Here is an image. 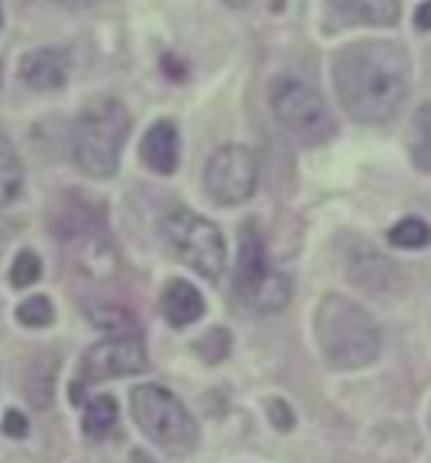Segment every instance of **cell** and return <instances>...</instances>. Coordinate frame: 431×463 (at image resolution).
Segmentation results:
<instances>
[{"instance_id": "obj_1", "label": "cell", "mask_w": 431, "mask_h": 463, "mask_svg": "<svg viewBox=\"0 0 431 463\" xmlns=\"http://www.w3.org/2000/svg\"><path fill=\"white\" fill-rule=\"evenodd\" d=\"M408 74V56L393 41H358L338 51L332 61L338 99L363 125H386L401 112Z\"/></svg>"}, {"instance_id": "obj_2", "label": "cell", "mask_w": 431, "mask_h": 463, "mask_svg": "<svg viewBox=\"0 0 431 463\" xmlns=\"http://www.w3.org/2000/svg\"><path fill=\"white\" fill-rule=\"evenodd\" d=\"M315 337L332 370H360L380 354V326L353 299L328 294L315 314Z\"/></svg>"}, {"instance_id": "obj_3", "label": "cell", "mask_w": 431, "mask_h": 463, "mask_svg": "<svg viewBox=\"0 0 431 463\" xmlns=\"http://www.w3.org/2000/svg\"><path fill=\"white\" fill-rule=\"evenodd\" d=\"M129 135V112L120 99L100 97L87 104L74 125V163L89 177H110Z\"/></svg>"}, {"instance_id": "obj_4", "label": "cell", "mask_w": 431, "mask_h": 463, "mask_svg": "<svg viewBox=\"0 0 431 463\" xmlns=\"http://www.w3.org/2000/svg\"><path fill=\"white\" fill-rule=\"evenodd\" d=\"M129 411L138 428L170 456H188L198 446V423L170 390L138 385L129 392Z\"/></svg>"}, {"instance_id": "obj_5", "label": "cell", "mask_w": 431, "mask_h": 463, "mask_svg": "<svg viewBox=\"0 0 431 463\" xmlns=\"http://www.w3.org/2000/svg\"><path fill=\"white\" fill-rule=\"evenodd\" d=\"M234 288H236V297L259 314L282 312L290 304V279L272 266L266 256L264 238L254 223L241 228L239 233Z\"/></svg>"}, {"instance_id": "obj_6", "label": "cell", "mask_w": 431, "mask_h": 463, "mask_svg": "<svg viewBox=\"0 0 431 463\" xmlns=\"http://www.w3.org/2000/svg\"><path fill=\"white\" fill-rule=\"evenodd\" d=\"M269 107L282 129L307 147H320L338 132V122L322 94L300 79L279 76L269 87Z\"/></svg>"}, {"instance_id": "obj_7", "label": "cell", "mask_w": 431, "mask_h": 463, "mask_svg": "<svg viewBox=\"0 0 431 463\" xmlns=\"http://www.w3.org/2000/svg\"><path fill=\"white\" fill-rule=\"evenodd\" d=\"M163 238L177 261L196 274L216 281L226 269V241L216 223L188 208H176L165 215Z\"/></svg>"}, {"instance_id": "obj_8", "label": "cell", "mask_w": 431, "mask_h": 463, "mask_svg": "<svg viewBox=\"0 0 431 463\" xmlns=\"http://www.w3.org/2000/svg\"><path fill=\"white\" fill-rule=\"evenodd\" d=\"M145 370H148V352L142 339L135 335H114L110 339H101L84 352L79 364V377L72 385V398L79 401L81 388H89L94 383L139 375Z\"/></svg>"}, {"instance_id": "obj_9", "label": "cell", "mask_w": 431, "mask_h": 463, "mask_svg": "<svg viewBox=\"0 0 431 463\" xmlns=\"http://www.w3.org/2000/svg\"><path fill=\"white\" fill-rule=\"evenodd\" d=\"M259 183V163L244 145H226L208 157L203 185L221 205H241L254 195Z\"/></svg>"}, {"instance_id": "obj_10", "label": "cell", "mask_w": 431, "mask_h": 463, "mask_svg": "<svg viewBox=\"0 0 431 463\" xmlns=\"http://www.w3.org/2000/svg\"><path fill=\"white\" fill-rule=\"evenodd\" d=\"M62 241L69 261L79 274L94 279V281H107L117 274L120 259H117L114 243L107 236L101 221L79 228V231H72V233L62 236Z\"/></svg>"}, {"instance_id": "obj_11", "label": "cell", "mask_w": 431, "mask_h": 463, "mask_svg": "<svg viewBox=\"0 0 431 463\" xmlns=\"http://www.w3.org/2000/svg\"><path fill=\"white\" fill-rule=\"evenodd\" d=\"M345 253V274L358 287L373 294V297H388L393 288L401 287V276L383 253L376 250L373 243H366L360 238H350Z\"/></svg>"}, {"instance_id": "obj_12", "label": "cell", "mask_w": 431, "mask_h": 463, "mask_svg": "<svg viewBox=\"0 0 431 463\" xmlns=\"http://www.w3.org/2000/svg\"><path fill=\"white\" fill-rule=\"evenodd\" d=\"M401 18L398 0H328L325 3V28L342 31L355 25H396Z\"/></svg>"}, {"instance_id": "obj_13", "label": "cell", "mask_w": 431, "mask_h": 463, "mask_svg": "<svg viewBox=\"0 0 431 463\" xmlns=\"http://www.w3.org/2000/svg\"><path fill=\"white\" fill-rule=\"evenodd\" d=\"M69 56L66 51L46 49L28 51L21 59V79L36 91H51V89H62L69 79Z\"/></svg>"}, {"instance_id": "obj_14", "label": "cell", "mask_w": 431, "mask_h": 463, "mask_svg": "<svg viewBox=\"0 0 431 463\" xmlns=\"http://www.w3.org/2000/svg\"><path fill=\"white\" fill-rule=\"evenodd\" d=\"M139 157L158 175H173L180 160V137L173 122L160 119L145 132L139 142Z\"/></svg>"}, {"instance_id": "obj_15", "label": "cell", "mask_w": 431, "mask_h": 463, "mask_svg": "<svg viewBox=\"0 0 431 463\" xmlns=\"http://www.w3.org/2000/svg\"><path fill=\"white\" fill-rule=\"evenodd\" d=\"M160 312L168 319V325L188 326L201 319L206 312V301L193 284L183 279H173L165 284L160 294Z\"/></svg>"}, {"instance_id": "obj_16", "label": "cell", "mask_w": 431, "mask_h": 463, "mask_svg": "<svg viewBox=\"0 0 431 463\" xmlns=\"http://www.w3.org/2000/svg\"><path fill=\"white\" fill-rule=\"evenodd\" d=\"M56 375H59V360L53 354H38L34 357L24 373V395L38 411H46L56 395Z\"/></svg>"}, {"instance_id": "obj_17", "label": "cell", "mask_w": 431, "mask_h": 463, "mask_svg": "<svg viewBox=\"0 0 431 463\" xmlns=\"http://www.w3.org/2000/svg\"><path fill=\"white\" fill-rule=\"evenodd\" d=\"M408 152H411V163L421 173H431V101L421 104L411 119Z\"/></svg>"}, {"instance_id": "obj_18", "label": "cell", "mask_w": 431, "mask_h": 463, "mask_svg": "<svg viewBox=\"0 0 431 463\" xmlns=\"http://www.w3.org/2000/svg\"><path fill=\"white\" fill-rule=\"evenodd\" d=\"M24 190V163L5 139H0V208L11 205Z\"/></svg>"}, {"instance_id": "obj_19", "label": "cell", "mask_w": 431, "mask_h": 463, "mask_svg": "<svg viewBox=\"0 0 431 463\" xmlns=\"http://www.w3.org/2000/svg\"><path fill=\"white\" fill-rule=\"evenodd\" d=\"M117 402L110 395H97L87 402V411L81 418V430L87 439H104L117 423Z\"/></svg>"}, {"instance_id": "obj_20", "label": "cell", "mask_w": 431, "mask_h": 463, "mask_svg": "<svg viewBox=\"0 0 431 463\" xmlns=\"http://www.w3.org/2000/svg\"><path fill=\"white\" fill-rule=\"evenodd\" d=\"M388 241L396 249H426L431 243V226L421 218H404L388 231Z\"/></svg>"}, {"instance_id": "obj_21", "label": "cell", "mask_w": 431, "mask_h": 463, "mask_svg": "<svg viewBox=\"0 0 431 463\" xmlns=\"http://www.w3.org/2000/svg\"><path fill=\"white\" fill-rule=\"evenodd\" d=\"M15 319L24 326H31V329L49 326L53 322V304L49 301V297L34 294V297H28V299L18 304Z\"/></svg>"}, {"instance_id": "obj_22", "label": "cell", "mask_w": 431, "mask_h": 463, "mask_svg": "<svg viewBox=\"0 0 431 463\" xmlns=\"http://www.w3.org/2000/svg\"><path fill=\"white\" fill-rule=\"evenodd\" d=\"M41 279V259L31 249H24L11 266V284L15 288H28Z\"/></svg>"}, {"instance_id": "obj_23", "label": "cell", "mask_w": 431, "mask_h": 463, "mask_svg": "<svg viewBox=\"0 0 431 463\" xmlns=\"http://www.w3.org/2000/svg\"><path fill=\"white\" fill-rule=\"evenodd\" d=\"M228 347H231V335L221 326H214L211 332H206L198 342H196V350L201 354L206 363H218L228 354Z\"/></svg>"}, {"instance_id": "obj_24", "label": "cell", "mask_w": 431, "mask_h": 463, "mask_svg": "<svg viewBox=\"0 0 431 463\" xmlns=\"http://www.w3.org/2000/svg\"><path fill=\"white\" fill-rule=\"evenodd\" d=\"M91 322L101 329H110V332H122L125 335L127 325H132L129 314L117 309V307H97V309H89Z\"/></svg>"}, {"instance_id": "obj_25", "label": "cell", "mask_w": 431, "mask_h": 463, "mask_svg": "<svg viewBox=\"0 0 431 463\" xmlns=\"http://www.w3.org/2000/svg\"><path fill=\"white\" fill-rule=\"evenodd\" d=\"M0 430L8 439H25L28 436V420H25V415L21 411H8V413L3 415Z\"/></svg>"}, {"instance_id": "obj_26", "label": "cell", "mask_w": 431, "mask_h": 463, "mask_svg": "<svg viewBox=\"0 0 431 463\" xmlns=\"http://www.w3.org/2000/svg\"><path fill=\"white\" fill-rule=\"evenodd\" d=\"M414 24H417L418 31H431V0H424L417 8V15H414Z\"/></svg>"}, {"instance_id": "obj_27", "label": "cell", "mask_w": 431, "mask_h": 463, "mask_svg": "<svg viewBox=\"0 0 431 463\" xmlns=\"http://www.w3.org/2000/svg\"><path fill=\"white\" fill-rule=\"evenodd\" d=\"M224 3H226V5H231V8H246L252 0H224Z\"/></svg>"}, {"instance_id": "obj_28", "label": "cell", "mask_w": 431, "mask_h": 463, "mask_svg": "<svg viewBox=\"0 0 431 463\" xmlns=\"http://www.w3.org/2000/svg\"><path fill=\"white\" fill-rule=\"evenodd\" d=\"M132 463H155L150 458V456H145V453H135V456H132Z\"/></svg>"}, {"instance_id": "obj_29", "label": "cell", "mask_w": 431, "mask_h": 463, "mask_svg": "<svg viewBox=\"0 0 431 463\" xmlns=\"http://www.w3.org/2000/svg\"><path fill=\"white\" fill-rule=\"evenodd\" d=\"M53 3H63V5H74V3H81V0H53Z\"/></svg>"}, {"instance_id": "obj_30", "label": "cell", "mask_w": 431, "mask_h": 463, "mask_svg": "<svg viewBox=\"0 0 431 463\" xmlns=\"http://www.w3.org/2000/svg\"><path fill=\"white\" fill-rule=\"evenodd\" d=\"M0 84H3V63H0Z\"/></svg>"}, {"instance_id": "obj_31", "label": "cell", "mask_w": 431, "mask_h": 463, "mask_svg": "<svg viewBox=\"0 0 431 463\" xmlns=\"http://www.w3.org/2000/svg\"><path fill=\"white\" fill-rule=\"evenodd\" d=\"M0 25H3V5H0Z\"/></svg>"}]
</instances>
